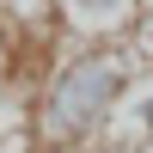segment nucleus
<instances>
[{"label":"nucleus","mask_w":153,"mask_h":153,"mask_svg":"<svg viewBox=\"0 0 153 153\" xmlns=\"http://www.w3.org/2000/svg\"><path fill=\"white\" fill-rule=\"evenodd\" d=\"M117 92H123V68L92 49V55H80V61L55 80L49 110H43V129L55 135V141H74V135L98 129V117L117 104Z\"/></svg>","instance_id":"nucleus-1"},{"label":"nucleus","mask_w":153,"mask_h":153,"mask_svg":"<svg viewBox=\"0 0 153 153\" xmlns=\"http://www.w3.org/2000/svg\"><path fill=\"white\" fill-rule=\"evenodd\" d=\"M74 6H86V12H123L129 0H74Z\"/></svg>","instance_id":"nucleus-2"}]
</instances>
